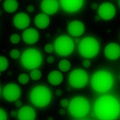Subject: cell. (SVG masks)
Listing matches in <instances>:
<instances>
[{"instance_id": "7c38bea8", "label": "cell", "mask_w": 120, "mask_h": 120, "mask_svg": "<svg viewBox=\"0 0 120 120\" xmlns=\"http://www.w3.org/2000/svg\"><path fill=\"white\" fill-rule=\"evenodd\" d=\"M85 31V25L82 22L75 20L71 22L68 25V32L69 34L73 37L78 38L79 36H81L84 34Z\"/></svg>"}, {"instance_id": "d6986e66", "label": "cell", "mask_w": 120, "mask_h": 120, "mask_svg": "<svg viewBox=\"0 0 120 120\" xmlns=\"http://www.w3.org/2000/svg\"><path fill=\"white\" fill-rule=\"evenodd\" d=\"M63 80V76L59 71H52L48 74V81L53 86L60 85Z\"/></svg>"}, {"instance_id": "9c48e42d", "label": "cell", "mask_w": 120, "mask_h": 120, "mask_svg": "<svg viewBox=\"0 0 120 120\" xmlns=\"http://www.w3.org/2000/svg\"><path fill=\"white\" fill-rule=\"evenodd\" d=\"M2 95L7 101L15 102L21 96V90L15 83H9L4 87L2 90Z\"/></svg>"}, {"instance_id": "74e56055", "label": "cell", "mask_w": 120, "mask_h": 120, "mask_svg": "<svg viewBox=\"0 0 120 120\" xmlns=\"http://www.w3.org/2000/svg\"><path fill=\"white\" fill-rule=\"evenodd\" d=\"M119 6H120V0H119Z\"/></svg>"}, {"instance_id": "836d02e7", "label": "cell", "mask_w": 120, "mask_h": 120, "mask_svg": "<svg viewBox=\"0 0 120 120\" xmlns=\"http://www.w3.org/2000/svg\"><path fill=\"white\" fill-rule=\"evenodd\" d=\"M15 105H16V106H17V107H20V105H21V102H20V101H19V100H16V101H15Z\"/></svg>"}, {"instance_id": "1f68e13d", "label": "cell", "mask_w": 120, "mask_h": 120, "mask_svg": "<svg viewBox=\"0 0 120 120\" xmlns=\"http://www.w3.org/2000/svg\"><path fill=\"white\" fill-rule=\"evenodd\" d=\"M27 11L30 13H33L34 11V6H27Z\"/></svg>"}, {"instance_id": "7a4b0ae2", "label": "cell", "mask_w": 120, "mask_h": 120, "mask_svg": "<svg viewBox=\"0 0 120 120\" xmlns=\"http://www.w3.org/2000/svg\"><path fill=\"white\" fill-rule=\"evenodd\" d=\"M114 79L107 71H98L92 75L91 78V87L98 93H105L110 90L113 86Z\"/></svg>"}, {"instance_id": "d590c367", "label": "cell", "mask_w": 120, "mask_h": 120, "mask_svg": "<svg viewBox=\"0 0 120 120\" xmlns=\"http://www.w3.org/2000/svg\"><path fill=\"white\" fill-rule=\"evenodd\" d=\"M60 115H63V114H64V110H63V109H61V110H60Z\"/></svg>"}, {"instance_id": "f1b7e54d", "label": "cell", "mask_w": 120, "mask_h": 120, "mask_svg": "<svg viewBox=\"0 0 120 120\" xmlns=\"http://www.w3.org/2000/svg\"><path fill=\"white\" fill-rule=\"evenodd\" d=\"M69 104H70V102L67 100L66 98H63V99H61L60 102V105L62 107V108H66V107H68L69 106Z\"/></svg>"}, {"instance_id": "8fae6325", "label": "cell", "mask_w": 120, "mask_h": 120, "mask_svg": "<svg viewBox=\"0 0 120 120\" xmlns=\"http://www.w3.org/2000/svg\"><path fill=\"white\" fill-rule=\"evenodd\" d=\"M84 0H60V5L69 13H75L79 11L83 6Z\"/></svg>"}, {"instance_id": "5b68a950", "label": "cell", "mask_w": 120, "mask_h": 120, "mask_svg": "<svg viewBox=\"0 0 120 120\" xmlns=\"http://www.w3.org/2000/svg\"><path fill=\"white\" fill-rule=\"evenodd\" d=\"M99 52V43L93 37H85L79 43V52L87 59L96 57Z\"/></svg>"}, {"instance_id": "3957f363", "label": "cell", "mask_w": 120, "mask_h": 120, "mask_svg": "<svg viewBox=\"0 0 120 120\" xmlns=\"http://www.w3.org/2000/svg\"><path fill=\"white\" fill-rule=\"evenodd\" d=\"M52 92L45 86H36L30 93V100L38 108H44L48 106L52 100Z\"/></svg>"}, {"instance_id": "5bb4252c", "label": "cell", "mask_w": 120, "mask_h": 120, "mask_svg": "<svg viewBox=\"0 0 120 120\" xmlns=\"http://www.w3.org/2000/svg\"><path fill=\"white\" fill-rule=\"evenodd\" d=\"M41 9L44 14L52 15L58 11L59 4L57 0H42L41 2Z\"/></svg>"}, {"instance_id": "30bf717a", "label": "cell", "mask_w": 120, "mask_h": 120, "mask_svg": "<svg viewBox=\"0 0 120 120\" xmlns=\"http://www.w3.org/2000/svg\"><path fill=\"white\" fill-rule=\"evenodd\" d=\"M116 7L114 6V5L108 2H105L98 7V16L106 21L113 19L116 15Z\"/></svg>"}, {"instance_id": "f546056e", "label": "cell", "mask_w": 120, "mask_h": 120, "mask_svg": "<svg viewBox=\"0 0 120 120\" xmlns=\"http://www.w3.org/2000/svg\"><path fill=\"white\" fill-rule=\"evenodd\" d=\"M90 64H91L90 60L89 59H87V58H86V60H84L82 61V65H83L84 68H89V67H90Z\"/></svg>"}, {"instance_id": "603a6c76", "label": "cell", "mask_w": 120, "mask_h": 120, "mask_svg": "<svg viewBox=\"0 0 120 120\" xmlns=\"http://www.w3.org/2000/svg\"><path fill=\"white\" fill-rule=\"evenodd\" d=\"M30 77H31V79H33V80H39L41 77H42V72L41 71H39V70H37V69H34V70H32L30 72Z\"/></svg>"}, {"instance_id": "2e32d148", "label": "cell", "mask_w": 120, "mask_h": 120, "mask_svg": "<svg viewBox=\"0 0 120 120\" xmlns=\"http://www.w3.org/2000/svg\"><path fill=\"white\" fill-rule=\"evenodd\" d=\"M17 117L19 120H34L36 117L35 111L29 106H24L18 110Z\"/></svg>"}, {"instance_id": "4dcf8cb0", "label": "cell", "mask_w": 120, "mask_h": 120, "mask_svg": "<svg viewBox=\"0 0 120 120\" xmlns=\"http://www.w3.org/2000/svg\"><path fill=\"white\" fill-rule=\"evenodd\" d=\"M46 60H47V62H48V63H53L54 58L52 57V56H49V57H47Z\"/></svg>"}, {"instance_id": "83f0119b", "label": "cell", "mask_w": 120, "mask_h": 120, "mask_svg": "<svg viewBox=\"0 0 120 120\" xmlns=\"http://www.w3.org/2000/svg\"><path fill=\"white\" fill-rule=\"evenodd\" d=\"M7 115L6 114V111L3 108H0V120H6Z\"/></svg>"}, {"instance_id": "484cf974", "label": "cell", "mask_w": 120, "mask_h": 120, "mask_svg": "<svg viewBox=\"0 0 120 120\" xmlns=\"http://www.w3.org/2000/svg\"><path fill=\"white\" fill-rule=\"evenodd\" d=\"M21 56V53L19 52V50L17 49H13L12 51L10 52V57L12 59H18Z\"/></svg>"}, {"instance_id": "4fadbf2b", "label": "cell", "mask_w": 120, "mask_h": 120, "mask_svg": "<svg viewBox=\"0 0 120 120\" xmlns=\"http://www.w3.org/2000/svg\"><path fill=\"white\" fill-rule=\"evenodd\" d=\"M104 53L108 60H117L120 57V46L117 43L110 42L105 47Z\"/></svg>"}, {"instance_id": "8992f818", "label": "cell", "mask_w": 120, "mask_h": 120, "mask_svg": "<svg viewBox=\"0 0 120 120\" xmlns=\"http://www.w3.org/2000/svg\"><path fill=\"white\" fill-rule=\"evenodd\" d=\"M42 54L36 49H27L21 55V63L27 70L37 69L42 64Z\"/></svg>"}, {"instance_id": "ffe728a7", "label": "cell", "mask_w": 120, "mask_h": 120, "mask_svg": "<svg viewBox=\"0 0 120 120\" xmlns=\"http://www.w3.org/2000/svg\"><path fill=\"white\" fill-rule=\"evenodd\" d=\"M4 9L7 13H14L17 10L18 3L16 0H5L4 1Z\"/></svg>"}, {"instance_id": "52a82bcc", "label": "cell", "mask_w": 120, "mask_h": 120, "mask_svg": "<svg viewBox=\"0 0 120 120\" xmlns=\"http://www.w3.org/2000/svg\"><path fill=\"white\" fill-rule=\"evenodd\" d=\"M54 51L60 56H69L75 48V42L70 36L60 35L54 42Z\"/></svg>"}, {"instance_id": "ac0fdd59", "label": "cell", "mask_w": 120, "mask_h": 120, "mask_svg": "<svg viewBox=\"0 0 120 120\" xmlns=\"http://www.w3.org/2000/svg\"><path fill=\"white\" fill-rule=\"evenodd\" d=\"M34 24L38 28L40 29H45L47 28L50 24V18L49 15L42 13V14H39L37 15L35 17H34Z\"/></svg>"}, {"instance_id": "cb8c5ba5", "label": "cell", "mask_w": 120, "mask_h": 120, "mask_svg": "<svg viewBox=\"0 0 120 120\" xmlns=\"http://www.w3.org/2000/svg\"><path fill=\"white\" fill-rule=\"evenodd\" d=\"M8 64H9V62H8L7 59L5 58L4 56H1L0 57V71H5L8 67Z\"/></svg>"}, {"instance_id": "e0dca14e", "label": "cell", "mask_w": 120, "mask_h": 120, "mask_svg": "<svg viewBox=\"0 0 120 120\" xmlns=\"http://www.w3.org/2000/svg\"><path fill=\"white\" fill-rule=\"evenodd\" d=\"M22 37L27 44H34L39 40V33L34 28H26L24 31Z\"/></svg>"}, {"instance_id": "d6a6232c", "label": "cell", "mask_w": 120, "mask_h": 120, "mask_svg": "<svg viewBox=\"0 0 120 120\" xmlns=\"http://www.w3.org/2000/svg\"><path fill=\"white\" fill-rule=\"evenodd\" d=\"M55 94H56L57 96H60V95L62 94V92H61V90H56V92H55Z\"/></svg>"}, {"instance_id": "e575fe53", "label": "cell", "mask_w": 120, "mask_h": 120, "mask_svg": "<svg viewBox=\"0 0 120 120\" xmlns=\"http://www.w3.org/2000/svg\"><path fill=\"white\" fill-rule=\"evenodd\" d=\"M16 112H15V111H12V112H11V116H16Z\"/></svg>"}, {"instance_id": "4316f807", "label": "cell", "mask_w": 120, "mask_h": 120, "mask_svg": "<svg viewBox=\"0 0 120 120\" xmlns=\"http://www.w3.org/2000/svg\"><path fill=\"white\" fill-rule=\"evenodd\" d=\"M44 51H45V52H47V53L52 52L54 51V45L51 44V43H47V44L44 46Z\"/></svg>"}, {"instance_id": "ba28073f", "label": "cell", "mask_w": 120, "mask_h": 120, "mask_svg": "<svg viewBox=\"0 0 120 120\" xmlns=\"http://www.w3.org/2000/svg\"><path fill=\"white\" fill-rule=\"evenodd\" d=\"M89 76L84 70L76 69L73 70L69 75V83L72 88L82 89L88 83Z\"/></svg>"}, {"instance_id": "8d00e7d4", "label": "cell", "mask_w": 120, "mask_h": 120, "mask_svg": "<svg viewBox=\"0 0 120 120\" xmlns=\"http://www.w3.org/2000/svg\"><path fill=\"white\" fill-rule=\"evenodd\" d=\"M95 7H96V4H93L92 5V8H95Z\"/></svg>"}, {"instance_id": "277c9868", "label": "cell", "mask_w": 120, "mask_h": 120, "mask_svg": "<svg viewBox=\"0 0 120 120\" xmlns=\"http://www.w3.org/2000/svg\"><path fill=\"white\" fill-rule=\"evenodd\" d=\"M68 108L73 117L82 118L89 114L90 106L87 98L83 97H75L70 101Z\"/></svg>"}, {"instance_id": "9a60e30c", "label": "cell", "mask_w": 120, "mask_h": 120, "mask_svg": "<svg viewBox=\"0 0 120 120\" xmlns=\"http://www.w3.org/2000/svg\"><path fill=\"white\" fill-rule=\"evenodd\" d=\"M30 17L27 14L25 13H19L17 14L13 20V23L14 25L20 30H23V29H26L29 24H30Z\"/></svg>"}, {"instance_id": "7402d4cb", "label": "cell", "mask_w": 120, "mask_h": 120, "mask_svg": "<svg viewBox=\"0 0 120 120\" xmlns=\"http://www.w3.org/2000/svg\"><path fill=\"white\" fill-rule=\"evenodd\" d=\"M30 79H31V77L28 74H26V73H22V74H20V75L18 76V82L22 85H25L29 82Z\"/></svg>"}, {"instance_id": "44dd1931", "label": "cell", "mask_w": 120, "mask_h": 120, "mask_svg": "<svg viewBox=\"0 0 120 120\" xmlns=\"http://www.w3.org/2000/svg\"><path fill=\"white\" fill-rule=\"evenodd\" d=\"M71 62H70L68 60H65V59L60 60V62H59V64H58V68H59V70L62 72L69 71L71 70Z\"/></svg>"}, {"instance_id": "d4e9b609", "label": "cell", "mask_w": 120, "mask_h": 120, "mask_svg": "<svg viewBox=\"0 0 120 120\" xmlns=\"http://www.w3.org/2000/svg\"><path fill=\"white\" fill-rule=\"evenodd\" d=\"M20 40H21V37L17 34H12V35L10 36V42L13 44H17V43H19Z\"/></svg>"}, {"instance_id": "6da1fadb", "label": "cell", "mask_w": 120, "mask_h": 120, "mask_svg": "<svg viewBox=\"0 0 120 120\" xmlns=\"http://www.w3.org/2000/svg\"><path fill=\"white\" fill-rule=\"evenodd\" d=\"M94 113L98 119L114 120L120 115V103L111 95L99 97L94 105Z\"/></svg>"}]
</instances>
